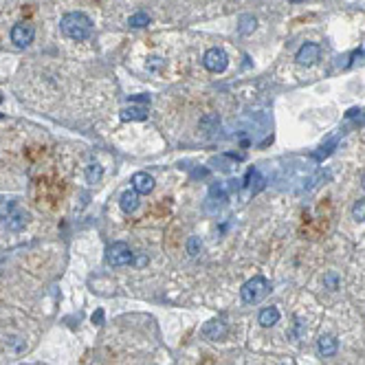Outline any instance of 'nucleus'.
Listing matches in <instances>:
<instances>
[{
    "instance_id": "f257e3e1",
    "label": "nucleus",
    "mask_w": 365,
    "mask_h": 365,
    "mask_svg": "<svg viewBox=\"0 0 365 365\" xmlns=\"http://www.w3.org/2000/svg\"><path fill=\"white\" fill-rule=\"evenodd\" d=\"M59 29H62L66 38L75 40V42H84L92 33V20L82 11H73L59 20Z\"/></svg>"
},
{
    "instance_id": "f03ea898",
    "label": "nucleus",
    "mask_w": 365,
    "mask_h": 365,
    "mask_svg": "<svg viewBox=\"0 0 365 365\" xmlns=\"http://www.w3.org/2000/svg\"><path fill=\"white\" fill-rule=\"evenodd\" d=\"M269 290H271V284L264 280V277H253V280H249L244 286L240 288V297H242V304H247V306H251V304H257V302H262L264 297L269 295Z\"/></svg>"
},
{
    "instance_id": "7ed1b4c3",
    "label": "nucleus",
    "mask_w": 365,
    "mask_h": 365,
    "mask_svg": "<svg viewBox=\"0 0 365 365\" xmlns=\"http://www.w3.org/2000/svg\"><path fill=\"white\" fill-rule=\"evenodd\" d=\"M132 260H135V253H132L125 242H112L108 251H106V262L110 267H128Z\"/></svg>"
},
{
    "instance_id": "20e7f679",
    "label": "nucleus",
    "mask_w": 365,
    "mask_h": 365,
    "mask_svg": "<svg viewBox=\"0 0 365 365\" xmlns=\"http://www.w3.org/2000/svg\"><path fill=\"white\" fill-rule=\"evenodd\" d=\"M227 64H229V55L222 49H218V46L209 49L207 53H205V57H203V66L209 73H222L224 69H227Z\"/></svg>"
},
{
    "instance_id": "39448f33",
    "label": "nucleus",
    "mask_w": 365,
    "mask_h": 365,
    "mask_svg": "<svg viewBox=\"0 0 365 365\" xmlns=\"http://www.w3.org/2000/svg\"><path fill=\"white\" fill-rule=\"evenodd\" d=\"M3 207L7 209V216L3 218V224H5V227L11 229V231L24 229V224H26V214H24V211H18L13 203H5Z\"/></svg>"
},
{
    "instance_id": "423d86ee",
    "label": "nucleus",
    "mask_w": 365,
    "mask_h": 365,
    "mask_svg": "<svg viewBox=\"0 0 365 365\" xmlns=\"http://www.w3.org/2000/svg\"><path fill=\"white\" fill-rule=\"evenodd\" d=\"M33 38H36V31H33L31 24H13L11 29V42L20 46V49H24V46H29L33 42Z\"/></svg>"
},
{
    "instance_id": "0eeeda50",
    "label": "nucleus",
    "mask_w": 365,
    "mask_h": 365,
    "mask_svg": "<svg viewBox=\"0 0 365 365\" xmlns=\"http://www.w3.org/2000/svg\"><path fill=\"white\" fill-rule=\"evenodd\" d=\"M321 57V49H319V44H315V42H306L302 46L300 51H297V64H302V66H313L317 59Z\"/></svg>"
},
{
    "instance_id": "6e6552de",
    "label": "nucleus",
    "mask_w": 365,
    "mask_h": 365,
    "mask_svg": "<svg viewBox=\"0 0 365 365\" xmlns=\"http://www.w3.org/2000/svg\"><path fill=\"white\" fill-rule=\"evenodd\" d=\"M154 176L148 174V172H137L135 176H132V189L137 191L139 196L141 194H150L152 189H154Z\"/></svg>"
},
{
    "instance_id": "1a4fd4ad",
    "label": "nucleus",
    "mask_w": 365,
    "mask_h": 365,
    "mask_svg": "<svg viewBox=\"0 0 365 365\" xmlns=\"http://www.w3.org/2000/svg\"><path fill=\"white\" fill-rule=\"evenodd\" d=\"M119 205H121V211H123V214H135V211L139 209V194H137L135 189L123 191Z\"/></svg>"
},
{
    "instance_id": "9d476101",
    "label": "nucleus",
    "mask_w": 365,
    "mask_h": 365,
    "mask_svg": "<svg viewBox=\"0 0 365 365\" xmlns=\"http://www.w3.org/2000/svg\"><path fill=\"white\" fill-rule=\"evenodd\" d=\"M123 121H145L148 119V108H143V106H130V108H123L121 115Z\"/></svg>"
},
{
    "instance_id": "9b49d317",
    "label": "nucleus",
    "mask_w": 365,
    "mask_h": 365,
    "mask_svg": "<svg viewBox=\"0 0 365 365\" xmlns=\"http://www.w3.org/2000/svg\"><path fill=\"white\" fill-rule=\"evenodd\" d=\"M203 335L207 337V339H211V341H218L220 337L227 335V326H224L222 321H209V323H205Z\"/></svg>"
},
{
    "instance_id": "f8f14e48",
    "label": "nucleus",
    "mask_w": 365,
    "mask_h": 365,
    "mask_svg": "<svg viewBox=\"0 0 365 365\" xmlns=\"http://www.w3.org/2000/svg\"><path fill=\"white\" fill-rule=\"evenodd\" d=\"M317 350H319L321 356H335L337 354V339L330 335H323L319 337V341H317Z\"/></svg>"
},
{
    "instance_id": "ddd939ff",
    "label": "nucleus",
    "mask_w": 365,
    "mask_h": 365,
    "mask_svg": "<svg viewBox=\"0 0 365 365\" xmlns=\"http://www.w3.org/2000/svg\"><path fill=\"white\" fill-rule=\"evenodd\" d=\"M257 321H260V326L264 328H271V326H275L277 321H280V310H277L275 306H269V308H264L260 317H257Z\"/></svg>"
},
{
    "instance_id": "4468645a",
    "label": "nucleus",
    "mask_w": 365,
    "mask_h": 365,
    "mask_svg": "<svg viewBox=\"0 0 365 365\" xmlns=\"http://www.w3.org/2000/svg\"><path fill=\"white\" fill-rule=\"evenodd\" d=\"M128 24L132 26V29H143V26L150 24V16L145 11H137V13H132V16H130Z\"/></svg>"
},
{
    "instance_id": "2eb2a0df",
    "label": "nucleus",
    "mask_w": 365,
    "mask_h": 365,
    "mask_svg": "<svg viewBox=\"0 0 365 365\" xmlns=\"http://www.w3.org/2000/svg\"><path fill=\"white\" fill-rule=\"evenodd\" d=\"M255 26H257V20L253 16H242L240 18V26H238V31L242 33V36H249V33H253L255 31Z\"/></svg>"
},
{
    "instance_id": "dca6fc26",
    "label": "nucleus",
    "mask_w": 365,
    "mask_h": 365,
    "mask_svg": "<svg viewBox=\"0 0 365 365\" xmlns=\"http://www.w3.org/2000/svg\"><path fill=\"white\" fill-rule=\"evenodd\" d=\"M104 176V168L99 163H90L86 170V181L88 183H99V178Z\"/></svg>"
},
{
    "instance_id": "f3484780",
    "label": "nucleus",
    "mask_w": 365,
    "mask_h": 365,
    "mask_svg": "<svg viewBox=\"0 0 365 365\" xmlns=\"http://www.w3.org/2000/svg\"><path fill=\"white\" fill-rule=\"evenodd\" d=\"M323 284H326L330 290H337V288H339V275H337L335 271H330V273L323 275Z\"/></svg>"
},
{
    "instance_id": "a211bd4d",
    "label": "nucleus",
    "mask_w": 365,
    "mask_h": 365,
    "mask_svg": "<svg viewBox=\"0 0 365 365\" xmlns=\"http://www.w3.org/2000/svg\"><path fill=\"white\" fill-rule=\"evenodd\" d=\"M352 218H354V220H359V222L365 220V198H363V201H359V203H356L354 207H352Z\"/></svg>"
},
{
    "instance_id": "6ab92c4d",
    "label": "nucleus",
    "mask_w": 365,
    "mask_h": 365,
    "mask_svg": "<svg viewBox=\"0 0 365 365\" xmlns=\"http://www.w3.org/2000/svg\"><path fill=\"white\" fill-rule=\"evenodd\" d=\"M187 251H189L191 257H196L198 253H201V240H198V238H189L187 240Z\"/></svg>"
},
{
    "instance_id": "aec40b11",
    "label": "nucleus",
    "mask_w": 365,
    "mask_h": 365,
    "mask_svg": "<svg viewBox=\"0 0 365 365\" xmlns=\"http://www.w3.org/2000/svg\"><path fill=\"white\" fill-rule=\"evenodd\" d=\"M92 323H97V326H102V323H104V310H97V313L92 315Z\"/></svg>"
},
{
    "instance_id": "412c9836",
    "label": "nucleus",
    "mask_w": 365,
    "mask_h": 365,
    "mask_svg": "<svg viewBox=\"0 0 365 365\" xmlns=\"http://www.w3.org/2000/svg\"><path fill=\"white\" fill-rule=\"evenodd\" d=\"M130 99H132V102H143V104H150V97H148V95H132Z\"/></svg>"
},
{
    "instance_id": "4be33fe9",
    "label": "nucleus",
    "mask_w": 365,
    "mask_h": 365,
    "mask_svg": "<svg viewBox=\"0 0 365 365\" xmlns=\"http://www.w3.org/2000/svg\"><path fill=\"white\" fill-rule=\"evenodd\" d=\"M290 3H302V0H290Z\"/></svg>"
}]
</instances>
